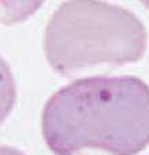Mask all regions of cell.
I'll return each instance as SVG.
<instances>
[{
	"label": "cell",
	"instance_id": "3957f363",
	"mask_svg": "<svg viewBox=\"0 0 149 155\" xmlns=\"http://www.w3.org/2000/svg\"><path fill=\"white\" fill-rule=\"evenodd\" d=\"M0 155H25V154L18 151L16 148L8 147V146H2V148H0Z\"/></svg>",
	"mask_w": 149,
	"mask_h": 155
},
{
	"label": "cell",
	"instance_id": "7a4b0ae2",
	"mask_svg": "<svg viewBox=\"0 0 149 155\" xmlns=\"http://www.w3.org/2000/svg\"><path fill=\"white\" fill-rule=\"evenodd\" d=\"M145 49L147 29L131 11L95 0L64 2L44 34L47 61L67 78L99 64L138 61Z\"/></svg>",
	"mask_w": 149,
	"mask_h": 155
},
{
	"label": "cell",
	"instance_id": "6da1fadb",
	"mask_svg": "<svg viewBox=\"0 0 149 155\" xmlns=\"http://www.w3.org/2000/svg\"><path fill=\"white\" fill-rule=\"evenodd\" d=\"M41 132L56 155L82 148L137 155L149 144V86L136 76L74 80L45 104Z\"/></svg>",
	"mask_w": 149,
	"mask_h": 155
}]
</instances>
